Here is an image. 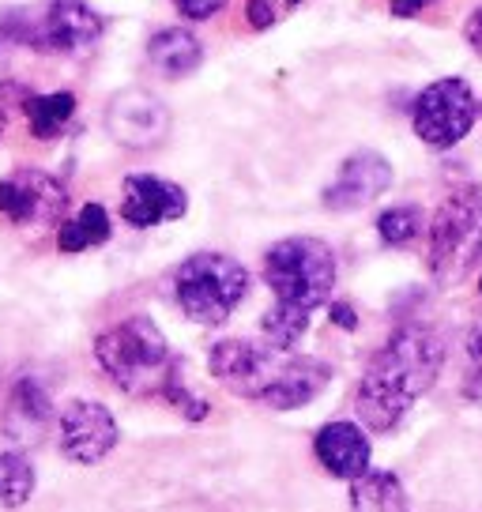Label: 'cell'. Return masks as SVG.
<instances>
[{"mask_svg":"<svg viewBox=\"0 0 482 512\" xmlns=\"http://www.w3.org/2000/svg\"><path fill=\"white\" fill-rule=\"evenodd\" d=\"M445 369V339L426 324H403L381 351L358 384V422L373 433L396 430L407 411L437 384Z\"/></svg>","mask_w":482,"mask_h":512,"instance_id":"obj_1","label":"cell"},{"mask_svg":"<svg viewBox=\"0 0 482 512\" xmlns=\"http://www.w3.org/2000/svg\"><path fill=\"white\" fill-rule=\"evenodd\" d=\"M211 377L226 384L241 400L264 403L272 411H294L306 407L324 392L332 369L317 358L272 347V343H253V339H223L211 347Z\"/></svg>","mask_w":482,"mask_h":512,"instance_id":"obj_2","label":"cell"},{"mask_svg":"<svg viewBox=\"0 0 482 512\" xmlns=\"http://www.w3.org/2000/svg\"><path fill=\"white\" fill-rule=\"evenodd\" d=\"M102 373L129 396H166L177 384V358L151 317H129L95 339Z\"/></svg>","mask_w":482,"mask_h":512,"instance_id":"obj_3","label":"cell"},{"mask_svg":"<svg viewBox=\"0 0 482 512\" xmlns=\"http://www.w3.org/2000/svg\"><path fill=\"white\" fill-rule=\"evenodd\" d=\"M264 283L275 305L313 317L336 287V256L321 238H283L264 256Z\"/></svg>","mask_w":482,"mask_h":512,"instance_id":"obj_4","label":"cell"},{"mask_svg":"<svg viewBox=\"0 0 482 512\" xmlns=\"http://www.w3.org/2000/svg\"><path fill=\"white\" fill-rule=\"evenodd\" d=\"M482 256V185L452 189L434 211L430 223V275L441 287L464 283Z\"/></svg>","mask_w":482,"mask_h":512,"instance_id":"obj_5","label":"cell"},{"mask_svg":"<svg viewBox=\"0 0 482 512\" xmlns=\"http://www.w3.org/2000/svg\"><path fill=\"white\" fill-rule=\"evenodd\" d=\"M249 290V272L226 253H196L174 275L181 313L204 328H219Z\"/></svg>","mask_w":482,"mask_h":512,"instance_id":"obj_6","label":"cell"},{"mask_svg":"<svg viewBox=\"0 0 482 512\" xmlns=\"http://www.w3.org/2000/svg\"><path fill=\"white\" fill-rule=\"evenodd\" d=\"M4 27H12V34H0V38L16 46H31L42 53H80L95 46L106 23L87 0H49L34 12L8 16Z\"/></svg>","mask_w":482,"mask_h":512,"instance_id":"obj_7","label":"cell"},{"mask_svg":"<svg viewBox=\"0 0 482 512\" xmlns=\"http://www.w3.org/2000/svg\"><path fill=\"white\" fill-rule=\"evenodd\" d=\"M475 117H479V106H475V95L464 80H437L430 83L422 95L415 98V132L422 144L437 147V151H449L464 140L467 132L475 128Z\"/></svg>","mask_w":482,"mask_h":512,"instance_id":"obj_8","label":"cell"},{"mask_svg":"<svg viewBox=\"0 0 482 512\" xmlns=\"http://www.w3.org/2000/svg\"><path fill=\"white\" fill-rule=\"evenodd\" d=\"M68 208V192L57 177L42 170H19V174L0 181V215L12 219L16 226L42 230L57 226Z\"/></svg>","mask_w":482,"mask_h":512,"instance_id":"obj_9","label":"cell"},{"mask_svg":"<svg viewBox=\"0 0 482 512\" xmlns=\"http://www.w3.org/2000/svg\"><path fill=\"white\" fill-rule=\"evenodd\" d=\"M117 418L95 400H76L61 411V452L72 464L91 467L117 448Z\"/></svg>","mask_w":482,"mask_h":512,"instance_id":"obj_10","label":"cell"},{"mask_svg":"<svg viewBox=\"0 0 482 512\" xmlns=\"http://www.w3.org/2000/svg\"><path fill=\"white\" fill-rule=\"evenodd\" d=\"M106 128L121 147L151 151L170 132V110L151 91H121L106 106Z\"/></svg>","mask_w":482,"mask_h":512,"instance_id":"obj_11","label":"cell"},{"mask_svg":"<svg viewBox=\"0 0 482 512\" xmlns=\"http://www.w3.org/2000/svg\"><path fill=\"white\" fill-rule=\"evenodd\" d=\"M189 211V196L174 181H162L155 174H129L125 177V196H121V215L136 230H151L159 223H174Z\"/></svg>","mask_w":482,"mask_h":512,"instance_id":"obj_12","label":"cell"},{"mask_svg":"<svg viewBox=\"0 0 482 512\" xmlns=\"http://www.w3.org/2000/svg\"><path fill=\"white\" fill-rule=\"evenodd\" d=\"M392 185V166L377 151H358L339 166L332 185L324 189V208L328 211H354L366 208Z\"/></svg>","mask_w":482,"mask_h":512,"instance_id":"obj_13","label":"cell"},{"mask_svg":"<svg viewBox=\"0 0 482 512\" xmlns=\"http://www.w3.org/2000/svg\"><path fill=\"white\" fill-rule=\"evenodd\" d=\"M49 422H53V400L46 384L34 377H19L8 396V415H4V437L16 448L42 445Z\"/></svg>","mask_w":482,"mask_h":512,"instance_id":"obj_14","label":"cell"},{"mask_svg":"<svg viewBox=\"0 0 482 512\" xmlns=\"http://www.w3.org/2000/svg\"><path fill=\"white\" fill-rule=\"evenodd\" d=\"M313 448H317V460L324 464V471L336 475V479L354 482L358 475L370 471V437L354 422H328V426H321Z\"/></svg>","mask_w":482,"mask_h":512,"instance_id":"obj_15","label":"cell"},{"mask_svg":"<svg viewBox=\"0 0 482 512\" xmlns=\"http://www.w3.org/2000/svg\"><path fill=\"white\" fill-rule=\"evenodd\" d=\"M147 61L155 64V72L166 76V80H181V76H189V72L200 68L204 46H200V38L193 31L166 27V31H159L147 42Z\"/></svg>","mask_w":482,"mask_h":512,"instance_id":"obj_16","label":"cell"},{"mask_svg":"<svg viewBox=\"0 0 482 512\" xmlns=\"http://www.w3.org/2000/svg\"><path fill=\"white\" fill-rule=\"evenodd\" d=\"M351 512H411V505L392 471H366L351 482Z\"/></svg>","mask_w":482,"mask_h":512,"instance_id":"obj_17","label":"cell"},{"mask_svg":"<svg viewBox=\"0 0 482 512\" xmlns=\"http://www.w3.org/2000/svg\"><path fill=\"white\" fill-rule=\"evenodd\" d=\"M23 117L31 125V136L38 140H57L76 117V95L72 91H53V95L23 98Z\"/></svg>","mask_w":482,"mask_h":512,"instance_id":"obj_18","label":"cell"},{"mask_svg":"<svg viewBox=\"0 0 482 512\" xmlns=\"http://www.w3.org/2000/svg\"><path fill=\"white\" fill-rule=\"evenodd\" d=\"M110 241V211L102 204H83L68 223H61V234H57V249L61 253H87L95 245H106Z\"/></svg>","mask_w":482,"mask_h":512,"instance_id":"obj_19","label":"cell"},{"mask_svg":"<svg viewBox=\"0 0 482 512\" xmlns=\"http://www.w3.org/2000/svg\"><path fill=\"white\" fill-rule=\"evenodd\" d=\"M34 494V467L23 452H0V509H23Z\"/></svg>","mask_w":482,"mask_h":512,"instance_id":"obj_20","label":"cell"},{"mask_svg":"<svg viewBox=\"0 0 482 512\" xmlns=\"http://www.w3.org/2000/svg\"><path fill=\"white\" fill-rule=\"evenodd\" d=\"M377 234L385 245H411L422 234V208L403 204V208H388L377 215Z\"/></svg>","mask_w":482,"mask_h":512,"instance_id":"obj_21","label":"cell"},{"mask_svg":"<svg viewBox=\"0 0 482 512\" xmlns=\"http://www.w3.org/2000/svg\"><path fill=\"white\" fill-rule=\"evenodd\" d=\"M298 4L302 0H245V19L257 31H272L275 23H283Z\"/></svg>","mask_w":482,"mask_h":512,"instance_id":"obj_22","label":"cell"},{"mask_svg":"<svg viewBox=\"0 0 482 512\" xmlns=\"http://www.w3.org/2000/svg\"><path fill=\"white\" fill-rule=\"evenodd\" d=\"M174 8L181 12L185 19H211L215 12H223L226 8V0H174Z\"/></svg>","mask_w":482,"mask_h":512,"instance_id":"obj_23","label":"cell"},{"mask_svg":"<svg viewBox=\"0 0 482 512\" xmlns=\"http://www.w3.org/2000/svg\"><path fill=\"white\" fill-rule=\"evenodd\" d=\"M392 4V16H400V19H415L418 12H426L434 0H388Z\"/></svg>","mask_w":482,"mask_h":512,"instance_id":"obj_24","label":"cell"},{"mask_svg":"<svg viewBox=\"0 0 482 512\" xmlns=\"http://www.w3.org/2000/svg\"><path fill=\"white\" fill-rule=\"evenodd\" d=\"M464 38H467V46L482 57V8L479 12H471V19L464 23Z\"/></svg>","mask_w":482,"mask_h":512,"instance_id":"obj_25","label":"cell"},{"mask_svg":"<svg viewBox=\"0 0 482 512\" xmlns=\"http://www.w3.org/2000/svg\"><path fill=\"white\" fill-rule=\"evenodd\" d=\"M328 313H332V320H336L339 328H358V313H354V305H347V302H336V305H328Z\"/></svg>","mask_w":482,"mask_h":512,"instance_id":"obj_26","label":"cell"},{"mask_svg":"<svg viewBox=\"0 0 482 512\" xmlns=\"http://www.w3.org/2000/svg\"><path fill=\"white\" fill-rule=\"evenodd\" d=\"M467 351H471V362H475V373L482 377V328L479 332H471V339H467Z\"/></svg>","mask_w":482,"mask_h":512,"instance_id":"obj_27","label":"cell"},{"mask_svg":"<svg viewBox=\"0 0 482 512\" xmlns=\"http://www.w3.org/2000/svg\"><path fill=\"white\" fill-rule=\"evenodd\" d=\"M0 132H4V113H0Z\"/></svg>","mask_w":482,"mask_h":512,"instance_id":"obj_28","label":"cell"},{"mask_svg":"<svg viewBox=\"0 0 482 512\" xmlns=\"http://www.w3.org/2000/svg\"><path fill=\"white\" fill-rule=\"evenodd\" d=\"M479 294H482V275H479Z\"/></svg>","mask_w":482,"mask_h":512,"instance_id":"obj_29","label":"cell"}]
</instances>
